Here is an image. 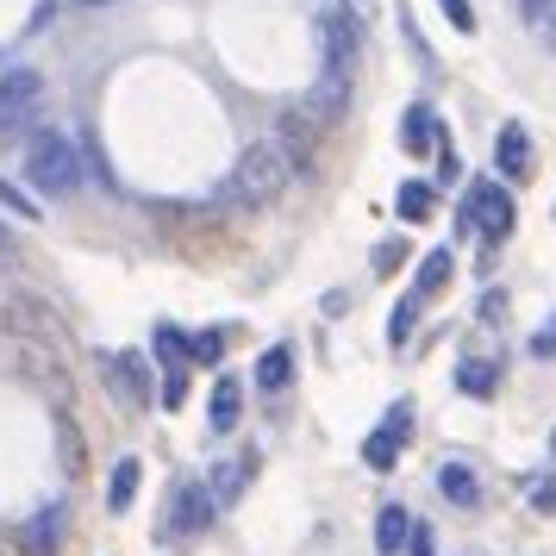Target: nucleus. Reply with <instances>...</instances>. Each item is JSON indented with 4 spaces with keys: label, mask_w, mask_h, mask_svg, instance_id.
<instances>
[{
    "label": "nucleus",
    "mask_w": 556,
    "mask_h": 556,
    "mask_svg": "<svg viewBox=\"0 0 556 556\" xmlns=\"http://www.w3.org/2000/svg\"><path fill=\"white\" fill-rule=\"evenodd\" d=\"M26 181H31V194H76L81 188V151H76V138L70 131H31L26 138Z\"/></svg>",
    "instance_id": "obj_1"
},
{
    "label": "nucleus",
    "mask_w": 556,
    "mask_h": 556,
    "mask_svg": "<svg viewBox=\"0 0 556 556\" xmlns=\"http://www.w3.org/2000/svg\"><path fill=\"white\" fill-rule=\"evenodd\" d=\"M281 188H288V163H281V151L263 138V144H251V151L231 163L219 201H226V206H269Z\"/></svg>",
    "instance_id": "obj_2"
},
{
    "label": "nucleus",
    "mask_w": 556,
    "mask_h": 556,
    "mask_svg": "<svg viewBox=\"0 0 556 556\" xmlns=\"http://www.w3.org/2000/svg\"><path fill=\"white\" fill-rule=\"evenodd\" d=\"M319 51H326L331 81L356 76V63H363V26H356V13H344V7H326L319 13Z\"/></svg>",
    "instance_id": "obj_3"
},
{
    "label": "nucleus",
    "mask_w": 556,
    "mask_h": 556,
    "mask_svg": "<svg viewBox=\"0 0 556 556\" xmlns=\"http://www.w3.org/2000/svg\"><path fill=\"white\" fill-rule=\"evenodd\" d=\"M313 119H319V113H306V106H288L276 119V138H269V144L281 151L288 176H306V169L319 163V126H313Z\"/></svg>",
    "instance_id": "obj_4"
},
{
    "label": "nucleus",
    "mask_w": 556,
    "mask_h": 556,
    "mask_svg": "<svg viewBox=\"0 0 556 556\" xmlns=\"http://www.w3.org/2000/svg\"><path fill=\"white\" fill-rule=\"evenodd\" d=\"M38 94H45V76H38V70H26V63L0 70V131L20 126L31 106H38Z\"/></svg>",
    "instance_id": "obj_5"
},
{
    "label": "nucleus",
    "mask_w": 556,
    "mask_h": 556,
    "mask_svg": "<svg viewBox=\"0 0 556 556\" xmlns=\"http://www.w3.org/2000/svg\"><path fill=\"white\" fill-rule=\"evenodd\" d=\"M63 526H70L63 506H38L26 526L13 531V544H20V556H56L63 551Z\"/></svg>",
    "instance_id": "obj_6"
},
{
    "label": "nucleus",
    "mask_w": 556,
    "mask_h": 556,
    "mask_svg": "<svg viewBox=\"0 0 556 556\" xmlns=\"http://www.w3.org/2000/svg\"><path fill=\"white\" fill-rule=\"evenodd\" d=\"M469 219H476L488 238H506V231H513V201H506L494 181H476L469 201H463V226H469Z\"/></svg>",
    "instance_id": "obj_7"
},
{
    "label": "nucleus",
    "mask_w": 556,
    "mask_h": 556,
    "mask_svg": "<svg viewBox=\"0 0 556 556\" xmlns=\"http://www.w3.org/2000/svg\"><path fill=\"white\" fill-rule=\"evenodd\" d=\"M106 369V388H113V394H119V401L131 406V413H144V406H151V376H144V356H106L101 363Z\"/></svg>",
    "instance_id": "obj_8"
},
{
    "label": "nucleus",
    "mask_w": 556,
    "mask_h": 556,
    "mask_svg": "<svg viewBox=\"0 0 556 556\" xmlns=\"http://www.w3.org/2000/svg\"><path fill=\"white\" fill-rule=\"evenodd\" d=\"M219 506H213V494H206L201 481H188V488H176V506H169V519H163V538L176 531V538H188V531H206V519H213Z\"/></svg>",
    "instance_id": "obj_9"
},
{
    "label": "nucleus",
    "mask_w": 556,
    "mask_h": 556,
    "mask_svg": "<svg viewBox=\"0 0 556 556\" xmlns=\"http://www.w3.org/2000/svg\"><path fill=\"white\" fill-rule=\"evenodd\" d=\"M494 163H501L506 181H526V176H531V138H526L519 126H506L501 144H494Z\"/></svg>",
    "instance_id": "obj_10"
},
{
    "label": "nucleus",
    "mask_w": 556,
    "mask_h": 556,
    "mask_svg": "<svg viewBox=\"0 0 556 556\" xmlns=\"http://www.w3.org/2000/svg\"><path fill=\"white\" fill-rule=\"evenodd\" d=\"M238 419H244V388H238L231 376H219L213 401H206V426H213V431H231Z\"/></svg>",
    "instance_id": "obj_11"
},
{
    "label": "nucleus",
    "mask_w": 556,
    "mask_h": 556,
    "mask_svg": "<svg viewBox=\"0 0 556 556\" xmlns=\"http://www.w3.org/2000/svg\"><path fill=\"white\" fill-rule=\"evenodd\" d=\"M251 476H256V456H251V451L231 456L226 476H213V488H206V494H213V506H231L238 494H244V488H251Z\"/></svg>",
    "instance_id": "obj_12"
},
{
    "label": "nucleus",
    "mask_w": 556,
    "mask_h": 556,
    "mask_svg": "<svg viewBox=\"0 0 556 556\" xmlns=\"http://www.w3.org/2000/svg\"><path fill=\"white\" fill-rule=\"evenodd\" d=\"M288 381H294V351H288V344L256 356V388H263V394H281Z\"/></svg>",
    "instance_id": "obj_13"
},
{
    "label": "nucleus",
    "mask_w": 556,
    "mask_h": 556,
    "mask_svg": "<svg viewBox=\"0 0 556 556\" xmlns=\"http://www.w3.org/2000/svg\"><path fill=\"white\" fill-rule=\"evenodd\" d=\"M406 531H413L406 506H381V513H376V551L381 556H401L406 551Z\"/></svg>",
    "instance_id": "obj_14"
},
{
    "label": "nucleus",
    "mask_w": 556,
    "mask_h": 556,
    "mask_svg": "<svg viewBox=\"0 0 556 556\" xmlns=\"http://www.w3.org/2000/svg\"><path fill=\"white\" fill-rule=\"evenodd\" d=\"M138 481H144V463H138V456H119V469H113V481H106V506L126 513V506L138 501Z\"/></svg>",
    "instance_id": "obj_15"
},
{
    "label": "nucleus",
    "mask_w": 556,
    "mask_h": 556,
    "mask_svg": "<svg viewBox=\"0 0 556 556\" xmlns=\"http://www.w3.org/2000/svg\"><path fill=\"white\" fill-rule=\"evenodd\" d=\"M438 194H431V181H401V194H394V213H401L406 226H426Z\"/></svg>",
    "instance_id": "obj_16"
},
{
    "label": "nucleus",
    "mask_w": 556,
    "mask_h": 556,
    "mask_svg": "<svg viewBox=\"0 0 556 556\" xmlns=\"http://www.w3.org/2000/svg\"><path fill=\"white\" fill-rule=\"evenodd\" d=\"M451 288V251H431L419 281H413V301H431V294H444Z\"/></svg>",
    "instance_id": "obj_17"
},
{
    "label": "nucleus",
    "mask_w": 556,
    "mask_h": 556,
    "mask_svg": "<svg viewBox=\"0 0 556 556\" xmlns=\"http://www.w3.org/2000/svg\"><path fill=\"white\" fill-rule=\"evenodd\" d=\"M156 356H163V369H188V363H194V338H181L176 326H156Z\"/></svg>",
    "instance_id": "obj_18"
},
{
    "label": "nucleus",
    "mask_w": 556,
    "mask_h": 556,
    "mask_svg": "<svg viewBox=\"0 0 556 556\" xmlns=\"http://www.w3.org/2000/svg\"><path fill=\"white\" fill-rule=\"evenodd\" d=\"M401 144H406V151H431V144H438V126H431V113H426V106H413V113H406Z\"/></svg>",
    "instance_id": "obj_19"
},
{
    "label": "nucleus",
    "mask_w": 556,
    "mask_h": 556,
    "mask_svg": "<svg viewBox=\"0 0 556 556\" xmlns=\"http://www.w3.org/2000/svg\"><path fill=\"white\" fill-rule=\"evenodd\" d=\"M438 488H444V501L451 506H476V476H469L463 463H451V469L438 476Z\"/></svg>",
    "instance_id": "obj_20"
},
{
    "label": "nucleus",
    "mask_w": 556,
    "mask_h": 556,
    "mask_svg": "<svg viewBox=\"0 0 556 556\" xmlns=\"http://www.w3.org/2000/svg\"><path fill=\"white\" fill-rule=\"evenodd\" d=\"M394 451H401V438H394V431L381 426L376 438L363 444V463H369V469H381V476H388V469H394Z\"/></svg>",
    "instance_id": "obj_21"
},
{
    "label": "nucleus",
    "mask_w": 556,
    "mask_h": 556,
    "mask_svg": "<svg viewBox=\"0 0 556 556\" xmlns=\"http://www.w3.org/2000/svg\"><path fill=\"white\" fill-rule=\"evenodd\" d=\"M313 106H319V113H326V119H338V113H344V106H351V81H319V88H313Z\"/></svg>",
    "instance_id": "obj_22"
},
{
    "label": "nucleus",
    "mask_w": 556,
    "mask_h": 556,
    "mask_svg": "<svg viewBox=\"0 0 556 556\" xmlns=\"http://www.w3.org/2000/svg\"><path fill=\"white\" fill-rule=\"evenodd\" d=\"M456 388H463V394H494V369H481V363H463V369H456Z\"/></svg>",
    "instance_id": "obj_23"
},
{
    "label": "nucleus",
    "mask_w": 556,
    "mask_h": 556,
    "mask_svg": "<svg viewBox=\"0 0 556 556\" xmlns=\"http://www.w3.org/2000/svg\"><path fill=\"white\" fill-rule=\"evenodd\" d=\"M0 206H7V213H20V219H38V201H31V194H20L7 176H0Z\"/></svg>",
    "instance_id": "obj_24"
},
{
    "label": "nucleus",
    "mask_w": 556,
    "mask_h": 556,
    "mask_svg": "<svg viewBox=\"0 0 556 556\" xmlns=\"http://www.w3.org/2000/svg\"><path fill=\"white\" fill-rule=\"evenodd\" d=\"M438 7H444V20H451L456 31H476V7H469V0H438Z\"/></svg>",
    "instance_id": "obj_25"
},
{
    "label": "nucleus",
    "mask_w": 556,
    "mask_h": 556,
    "mask_svg": "<svg viewBox=\"0 0 556 556\" xmlns=\"http://www.w3.org/2000/svg\"><path fill=\"white\" fill-rule=\"evenodd\" d=\"M551 13H556V0H519V20L526 26H551Z\"/></svg>",
    "instance_id": "obj_26"
},
{
    "label": "nucleus",
    "mask_w": 556,
    "mask_h": 556,
    "mask_svg": "<svg viewBox=\"0 0 556 556\" xmlns=\"http://www.w3.org/2000/svg\"><path fill=\"white\" fill-rule=\"evenodd\" d=\"M413 313H419V301L406 294V301H401V313H394V326H388V338H394V344H406V331H413Z\"/></svg>",
    "instance_id": "obj_27"
},
{
    "label": "nucleus",
    "mask_w": 556,
    "mask_h": 556,
    "mask_svg": "<svg viewBox=\"0 0 556 556\" xmlns=\"http://www.w3.org/2000/svg\"><path fill=\"white\" fill-rule=\"evenodd\" d=\"M219 351H226V331H201L194 338V363H213Z\"/></svg>",
    "instance_id": "obj_28"
},
{
    "label": "nucleus",
    "mask_w": 556,
    "mask_h": 556,
    "mask_svg": "<svg viewBox=\"0 0 556 556\" xmlns=\"http://www.w3.org/2000/svg\"><path fill=\"white\" fill-rule=\"evenodd\" d=\"M531 506H538V513H556V476L531 481Z\"/></svg>",
    "instance_id": "obj_29"
},
{
    "label": "nucleus",
    "mask_w": 556,
    "mask_h": 556,
    "mask_svg": "<svg viewBox=\"0 0 556 556\" xmlns=\"http://www.w3.org/2000/svg\"><path fill=\"white\" fill-rule=\"evenodd\" d=\"M181 394H188V369H169L163 376V406H181Z\"/></svg>",
    "instance_id": "obj_30"
},
{
    "label": "nucleus",
    "mask_w": 556,
    "mask_h": 556,
    "mask_svg": "<svg viewBox=\"0 0 556 556\" xmlns=\"http://www.w3.org/2000/svg\"><path fill=\"white\" fill-rule=\"evenodd\" d=\"M438 544H431V526H413L406 531V556H431Z\"/></svg>",
    "instance_id": "obj_31"
},
{
    "label": "nucleus",
    "mask_w": 556,
    "mask_h": 556,
    "mask_svg": "<svg viewBox=\"0 0 556 556\" xmlns=\"http://www.w3.org/2000/svg\"><path fill=\"white\" fill-rule=\"evenodd\" d=\"M63 469H81V438H76V426H63Z\"/></svg>",
    "instance_id": "obj_32"
},
{
    "label": "nucleus",
    "mask_w": 556,
    "mask_h": 556,
    "mask_svg": "<svg viewBox=\"0 0 556 556\" xmlns=\"http://www.w3.org/2000/svg\"><path fill=\"white\" fill-rule=\"evenodd\" d=\"M13 263H20V251H13V238H7V226H0V276H13Z\"/></svg>",
    "instance_id": "obj_33"
},
{
    "label": "nucleus",
    "mask_w": 556,
    "mask_h": 556,
    "mask_svg": "<svg viewBox=\"0 0 556 556\" xmlns=\"http://www.w3.org/2000/svg\"><path fill=\"white\" fill-rule=\"evenodd\" d=\"M0 556H20V544H13V531H0Z\"/></svg>",
    "instance_id": "obj_34"
},
{
    "label": "nucleus",
    "mask_w": 556,
    "mask_h": 556,
    "mask_svg": "<svg viewBox=\"0 0 556 556\" xmlns=\"http://www.w3.org/2000/svg\"><path fill=\"white\" fill-rule=\"evenodd\" d=\"M81 7H119V0H81Z\"/></svg>",
    "instance_id": "obj_35"
},
{
    "label": "nucleus",
    "mask_w": 556,
    "mask_h": 556,
    "mask_svg": "<svg viewBox=\"0 0 556 556\" xmlns=\"http://www.w3.org/2000/svg\"><path fill=\"white\" fill-rule=\"evenodd\" d=\"M544 31H551V45H556V13H551V26H544Z\"/></svg>",
    "instance_id": "obj_36"
}]
</instances>
